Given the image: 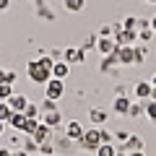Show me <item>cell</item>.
Masks as SVG:
<instances>
[{
	"label": "cell",
	"instance_id": "cell-1",
	"mask_svg": "<svg viewBox=\"0 0 156 156\" xmlns=\"http://www.w3.org/2000/svg\"><path fill=\"white\" fill-rule=\"evenodd\" d=\"M26 73H29V78H31L34 83H47V81L52 78V70H50V68H44L39 60H31V62H29V65H26Z\"/></svg>",
	"mask_w": 156,
	"mask_h": 156
},
{
	"label": "cell",
	"instance_id": "cell-2",
	"mask_svg": "<svg viewBox=\"0 0 156 156\" xmlns=\"http://www.w3.org/2000/svg\"><path fill=\"white\" fill-rule=\"evenodd\" d=\"M44 86H47V89H44V96H47V99H55V101H57L62 94H65V86H62L60 78H50Z\"/></svg>",
	"mask_w": 156,
	"mask_h": 156
},
{
	"label": "cell",
	"instance_id": "cell-3",
	"mask_svg": "<svg viewBox=\"0 0 156 156\" xmlns=\"http://www.w3.org/2000/svg\"><path fill=\"white\" fill-rule=\"evenodd\" d=\"M81 146H83L86 151H96L101 146V138H99V130H86L83 138H81Z\"/></svg>",
	"mask_w": 156,
	"mask_h": 156
},
{
	"label": "cell",
	"instance_id": "cell-4",
	"mask_svg": "<svg viewBox=\"0 0 156 156\" xmlns=\"http://www.w3.org/2000/svg\"><path fill=\"white\" fill-rule=\"evenodd\" d=\"M50 135H52V128H50V125H44V122H39V128L31 133V140H34L37 146H42V143L50 140Z\"/></svg>",
	"mask_w": 156,
	"mask_h": 156
},
{
	"label": "cell",
	"instance_id": "cell-5",
	"mask_svg": "<svg viewBox=\"0 0 156 156\" xmlns=\"http://www.w3.org/2000/svg\"><path fill=\"white\" fill-rule=\"evenodd\" d=\"M83 133H86V130H83V125L78 122V120H70V122L65 125V135H68V138H73V140H81V138H83Z\"/></svg>",
	"mask_w": 156,
	"mask_h": 156
},
{
	"label": "cell",
	"instance_id": "cell-6",
	"mask_svg": "<svg viewBox=\"0 0 156 156\" xmlns=\"http://www.w3.org/2000/svg\"><path fill=\"white\" fill-rule=\"evenodd\" d=\"M26 104H29V101H26V96L16 94V91H13V96L8 99V107H11L13 112H23V109H26Z\"/></svg>",
	"mask_w": 156,
	"mask_h": 156
},
{
	"label": "cell",
	"instance_id": "cell-7",
	"mask_svg": "<svg viewBox=\"0 0 156 156\" xmlns=\"http://www.w3.org/2000/svg\"><path fill=\"white\" fill-rule=\"evenodd\" d=\"M62 57H65V62L70 65V62H81L83 60V50H76V47H68L65 52H62Z\"/></svg>",
	"mask_w": 156,
	"mask_h": 156
},
{
	"label": "cell",
	"instance_id": "cell-8",
	"mask_svg": "<svg viewBox=\"0 0 156 156\" xmlns=\"http://www.w3.org/2000/svg\"><path fill=\"white\" fill-rule=\"evenodd\" d=\"M115 50H117L115 39H109V37H101L99 39V52H101V55H109V52H115Z\"/></svg>",
	"mask_w": 156,
	"mask_h": 156
},
{
	"label": "cell",
	"instance_id": "cell-9",
	"mask_svg": "<svg viewBox=\"0 0 156 156\" xmlns=\"http://www.w3.org/2000/svg\"><path fill=\"white\" fill-rule=\"evenodd\" d=\"M151 89H154V83H148V81H138V86H135V96H140V99H151Z\"/></svg>",
	"mask_w": 156,
	"mask_h": 156
},
{
	"label": "cell",
	"instance_id": "cell-10",
	"mask_svg": "<svg viewBox=\"0 0 156 156\" xmlns=\"http://www.w3.org/2000/svg\"><path fill=\"white\" fill-rule=\"evenodd\" d=\"M68 73H70V65H68L65 60H62V62H55V65H52V78H60V81H62Z\"/></svg>",
	"mask_w": 156,
	"mask_h": 156
},
{
	"label": "cell",
	"instance_id": "cell-11",
	"mask_svg": "<svg viewBox=\"0 0 156 156\" xmlns=\"http://www.w3.org/2000/svg\"><path fill=\"white\" fill-rule=\"evenodd\" d=\"M42 122H44V125H50V128H55V125L60 122V112H57V109L42 112Z\"/></svg>",
	"mask_w": 156,
	"mask_h": 156
},
{
	"label": "cell",
	"instance_id": "cell-12",
	"mask_svg": "<svg viewBox=\"0 0 156 156\" xmlns=\"http://www.w3.org/2000/svg\"><path fill=\"white\" fill-rule=\"evenodd\" d=\"M115 112H117V115H128V112H130V99L117 96V99H115Z\"/></svg>",
	"mask_w": 156,
	"mask_h": 156
},
{
	"label": "cell",
	"instance_id": "cell-13",
	"mask_svg": "<svg viewBox=\"0 0 156 156\" xmlns=\"http://www.w3.org/2000/svg\"><path fill=\"white\" fill-rule=\"evenodd\" d=\"M8 125H13L16 130H23V125H26V115H23V112H13V117L8 120Z\"/></svg>",
	"mask_w": 156,
	"mask_h": 156
},
{
	"label": "cell",
	"instance_id": "cell-14",
	"mask_svg": "<svg viewBox=\"0 0 156 156\" xmlns=\"http://www.w3.org/2000/svg\"><path fill=\"white\" fill-rule=\"evenodd\" d=\"M143 148V143H140L138 135H128V140H125V151H140Z\"/></svg>",
	"mask_w": 156,
	"mask_h": 156
},
{
	"label": "cell",
	"instance_id": "cell-15",
	"mask_svg": "<svg viewBox=\"0 0 156 156\" xmlns=\"http://www.w3.org/2000/svg\"><path fill=\"white\" fill-rule=\"evenodd\" d=\"M13 117V109L8 107V101H0V122H5L8 125V120Z\"/></svg>",
	"mask_w": 156,
	"mask_h": 156
},
{
	"label": "cell",
	"instance_id": "cell-16",
	"mask_svg": "<svg viewBox=\"0 0 156 156\" xmlns=\"http://www.w3.org/2000/svg\"><path fill=\"white\" fill-rule=\"evenodd\" d=\"M117 154V148L112 143H101L99 148H96V156H115Z\"/></svg>",
	"mask_w": 156,
	"mask_h": 156
},
{
	"label": "cell",
	"instance_id": "cell-17",
	"mask_svg": "<svg viewBox=\"0 0 156 156\" xmlns=\"http://www.w3.org/2000/svg\"><path fill=\"white\" fill-rule=\"evenodd\" d=\"M117 60H120V55H117V50H115V52H109V55H107L104 60H101V70H109V65H115Z\"/></svg>",
	"mask_w": 156,
	"mask_h": 156
},
{
	"label": "cell",
	"instance_id": "cell-18",
	"mask_svg": "<svg viewBox=\"0 0 156 156\" xmlns=\"http://www.w3.org/2000/svg\"><path fill=\"white\" fill-rule=\"evenodd\" d=\"M89 117L94 120V122H104V120H107V112L101 109V107H96V109H91V112H89Z\"/></svg>",
	"mask_w": 156,
	"mask_h": 156
},
{
	"label": "cell",
	"instance_id": "cell-19",
	"mask_svg": "<svg viewBox=\"0 0 156 156\" xmlns=\"http://www.w3.org/2000/svg\"><path fill=\"white\" fill-rule=\"evenodd\" d=\"M13 96V86L11 83H0V101H8Z\"/></svg>",
	"mask_w": 156,
	"mask_h": 156
},
{
	"label": "cell",
	"instance_id": "cell-20",
	"mask_svg": "<svg viewBox=\"0 0 156 156\" xmlns=\"http://www.w3.org/2000/svg\"><path fill=\"white\" fill-rule=\"evenodd\" d=\"M83 8V0H65V11H70V13H78Z\"/></svg>",
	"mask_w": 156,
	"mask_h": 156
},
{
	"label": "cell",
	"instance_id": "cell-21",
	"mask_svg": "<svg viewBox=\"0 0 156 156\" xmlns=\"http://www.w3.org/2000/svg\"><path fill=\"white\" fill-rule=\"evenodd\" d=\"M37 128H39V120H31V117H26V125H23V130H21V133L31 135V133H34Z\"/></svg>",
	"mask_w": 156,
	"mask_h": 156
},
{
	"label": "cell",
	"instance_id": "cell-22",
	"mask_svg": "<svg viewBox=\"0 0 156 156\" xmlns=\"http://www.w3.org/2000/svg\"><path fill=\"white\" fill-rule=\"evenodd\" d=\"M146 117H148L151 122H156V99H151L148 104H146Z\"/></svg>",
	"mask_w": 156,
	"mask_h": 156
},
{
	"label": "cell",
	"instance_id": "cell-23",
	"mask_svg": "<svg viewBox=\"0 0 156 156\" xmlns=\"http://www.w3.org/2000/svg\"><path fill=\"white\" fill-rule=\"evenodd\" d=\"M39 112H42V109H39L37 104H26V109H23V115H26V117H31V120H37V117H39Z\"/></svg>",
	"mask_w": 156,
	"mask_h": 156
},
{
	"label": "cell",
	"instance_id": "cell-24",
	"mask_svg": "<svg viewBox=\"0 0 156 156\" xmlns=\"http://www.w3.org/2000/svg\"><path fill=\"white\" fill-rule=\"evenodd\" d=\"M151 37H154L151 26H148V29H140V31H138V39H140V42H151Z\"/></svg>",
	"mask_w": 156,
	"mask_h": 156
},
{
	"label": "cell",
	"instance_id": "cell-25",
	"mask_svg": "<svg viewBox=\"0 0 156 156\" xmlns=\"http://www.w3.org/2000/svg\"><path fill=\"white\" fill-rule=\"evenodd\" d=\"M122 26H125V29H130V31H135V29H138V18H133V16H130V18H125V21H122Z\"/></svg>",
	"mask_w": 156,
	"mask_h": 156
},
{
	"label": "cell",
	"instance_id": "cell-26",
	"mask_svg": "<svg viewBox=\"0 0 156 156\" xmlns=\"http://www.w3.org/2000/svg\"><path fill=\"white\" fill-rule=\"evenodd\" d=\"M99 138L101 143H112V133H107V130H99Z\"/></svg>",
	"mask_w": 156,
	"mask_h": 156
},
{
	"label": "cell",
	"instance_id": "cell-27",
	"mask_svg": "<svg viewBox=\"0 0 156 156\" xmlns=\"http://www.w3.org/2000/svg\"><path fill=\"white\" fill-rule=\"evenodd\" d=\"M39 154H52V146H50V140H47V143H42V146H39Z\"/></svg>",
	"mask_w": 156,
	"mask_h": 156
},
{
	"label": "cell",
	"instance_id": "cell-28",
	"mask_svg": "<svg viewBox=\"0 0 156 156\" xmlns=\"http://www.w3.org/2000/svg\"><path fill=\"white\" fill-rule=\"evenodd\" d=\"M143 57H146V50H143V47H138V50H135V62H140Z\"/></svg>",
	"mask_w": 156,
	"mask_h": 156
},
{
	"label": "cell",
	"instance_id": "cell-29",
	"mask_svg": "<svg viewBox=\"0 0 156 156\" xmlns=\"http://www.w3.org/2000/svg\"><path fill=\"white\" fill-rule=\"evenodd\" d=\"M13 81H16V73L8 70V73H5V83H11V86H13Z\"/></svg>",
	"mask_w": 156,
	"mask_h": 156
},
{
	"label": "cell",
	"instance_id": "cell-30",
	"mask_svg": "<svg viewBox=\"0 0 156 156\" xmlns=\"http://www.w3.org/2000/svg\"><path fill=\"white\" fill-rule=\"evenodd\" d=\"M128 115H133V117L140 115V107H138V104H130V112H128Z\"/></svg>",
	"mask_w": 156,
	"mask_h": 156
},
{
	"label": "cell",
	"instance_id": "cell-31",
	"mask_svg": "<svg viewBox=\"0 0 156 156\" xmlns=\"http://www.w3.org/2000/svg\"><path fill=\"white\" fill-rule=\"evenodd\" d=\"M8 5H11V0H0V11H5Z\"/></svg>",
	"mask_w": 156,
	"mask_h": 156
},
{
	"label": "cell",
	"instance_id": "cell-32",
	"mask_svg": "<svg viewBox=\"0 0 156 156\" xmlns=\"http://www.w3.org/2000/svg\"><path fill=\"white\" fill-rule=\"evenodd\" d=\"M11 156H29L26 151H11Z\"/></svg>",
	"mask_w": 156,
	"mask_h": 156
},
{
	"label": "cell",
	"instance_id": "cell-33",
	"mask_svg": "<svg viewBox=\"0 0 156 156\" xmlns=\"http://www.w3.org/2000/svg\"><path fill=\"white\" fill-rule=\"evenodd\" d=\"M151 31H154V34H156V16H154V18H151Z\"/></svg>",
	"mask_w": 156,
	"mask_h": 156
},
{
	"label": "cell",
	"instance_id": "cell-34",
	"mask_svg": "<svg viewBox=\"0 0 156 156\" xmlns=\"http://www.w3.org/2000/svg\"><path fill=\"white\" fill-rule=\"evenodd\" d=\"M0 83H5V70L0 68Z\"/></svg>",
	"mask_w": 156,
	"mask_h": 156
},
{
	"label": "cell",
	"instance_id": "cell-35",
	"mask_svg": "<svg viewBox=\"0 0 156 156\" xmlns=\"http://www.w3.org/2000/svg\"><path fill=\"white\" fill-rule=\"evenodd\" d=\"M0 156H11V151H8V148H0Z\"/></svg>",
	"mask_w": 156,
	"mask_h": 156
},
{
	"label": "cell",
	"instance_id": "cell-36",
	"mask_svg": "<svg viewBox=\"0 0 156 156\" xmlns=\"http://www.w3.org/2000/svg\"><path fill=\"white\" fill-rule=\"evenodd\" d=\"M115 156H130V154H128V151H125V148H122V151H117V154H115Z\"/></svg>",
	"mask_w": 156,
	"mask_h": 156
},
{
	"label": "cell",
	"instance_id": "cell-37",
	"mask_svg": "<svg viewBox=\"0 0 156 156\" xmlns=\"http://www.w3.org/2000/svg\"><path fill=\"white\" fill-rule=\"evenodd\" d=\"M128 154H130V156H143L140 151H128Z\"/></svg>",
	"mask_w": 156,
	"mask_h": 156
},
{
	"label": "cell",
	"instance_id": "cell-38",
	"mask_svg": "<svg viewBox=\"0 0 156 156\" xmlns=\"http://www.w3.org/2000/svg\"><path fill=\"white\" fill-rule=\"evenodd\" d=\"M3 130H5V122H0V135H3Z\"/></svg>",
	"mask_w": 156,
	"mask_h": 156
},
{
	"label": "cell",
	"instance_id": "cell-39",
	"mask_svg": "<svg viewBox=\"0 0 156 156\" xmlns=\"http://www.w3.org/2000/svg\"><path fill=\"white\" fill-rule=\"evenodd\" d=\"M146 3H156V0H146Z\"/></svg>",
	"mask_w": 156,
	"mask_h": 156
}]
</instances>
